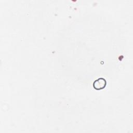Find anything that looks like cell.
<instances>
[{"instance_id":"obj_1","label":"cell","mask_w":133,"mask_h":133,"mask_svg":"<svg viewBox=\"0 0 133 133\" xmlns=\"http://www.w3.org/2000/svg\"><path fill=\"white\" fill-rule=\"evenodd\" d=\"M107 85V81L103 78H99L94 82V87L96 90H99L105 88Z\"/></svg>"}]
</instances>
